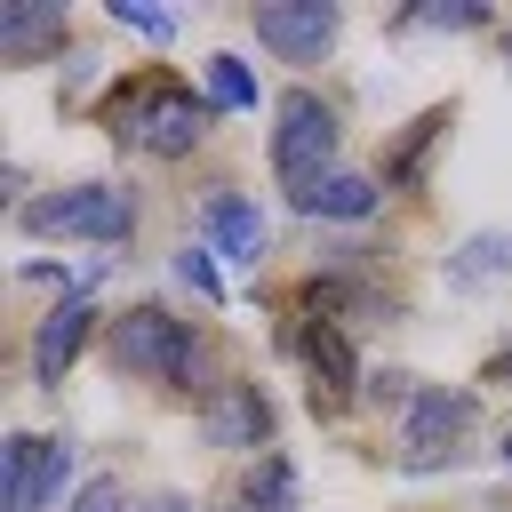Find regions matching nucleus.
Masks as SVG:
<instances>
[{"mask_svg": "<svg viewBox=\"0 0 512 512\" xmlns=\"http://www.w3.org/2000/svg\"><path fill=\"white\" fill-rule=\"evenodd\" d=\"M24 232H40V240H96V248H120V240H136V200H128V184L88 176V184H64V192L24 200Z\"/></svg>", "mask_w": 512, "mask_h": 512, "instance_id": "4", "label": "nucleus"}, {"mask_svg": "<svg viewBox=\"0 0 512 512\" xmlns=\"http://www.w3.org/2000/svg\"><path fill=\"white\" fill-rule=\"evenodd\" d=\"M440 136H448V112H416V120L400 128V144L384 152V192H416V184H424V160H432Z\"/></svg>", "mask_w": 512, "mask_h": 512, "instance_id": "14", "label": "nucleus"}, {"mask_svg": "<svg viewBox=\"0 0 512 512\" xmlns=\"http://www.w3.org/2000/svg\"><path fill=\"white\" fill-rule=\"evenodd\" d=\"M64 8L56 0H16V8H0V56L8 64H40L48 48H64Z\"/></svg>", "mask_w": 512, "mask_h": 512, "instance_id": "11", "label": "nucleus"}, {"mask_svg": "<svg viewBox=\"0 0 512 512\" xmlns=\"http://www.w3.org/2000/svg\"><path fill=\"white\" fill-rule=\"evenodd\" d=\"M64 480H72V440H48V480H40V512L64 496Z\"/></svg>", "mask_w": 512, "mask_h": 512, "instance_id": "23", "label": "nucleus"}, {"mask_svg": "<svg viewBox=\"0 0 512 512\" xmlns=\"http://www.w3.org/2000/svg\"><path fill=\"white\" fill-rule=\"evenodd\" d=\"M248 24L280 64H320L336 48V32H344L336 0H264V8H248Z\"/></svg>", "mask_w": 512, "mask_h": 512, "instance_id": "6", "label": "nucleus"}, {"mask_svg": "<svg viewBox=\"0 0 512 512\" xmlns=\"http://www.w3.org/2000/svg\"><path fill=\"white\" fill-rule=\"evenodd\" d=\"M304 216H328V224H368L376 208H384V176H360V168H336L320 192H304L296 200Z\"/></svg>", "mask_w": 512, "mask_h": 512, "instance_id": "13", "label": "nucleus"}, {"mask_svg": "<svg viewBox=\"0 0 512 512\" xmlns=\"http://www.w3.org/2000/svg\"><path fill=\"white\" fill-rule=\"evenodd\" d=\"M480 424V392L472 384H424L416 408L400 416V464L408 472H432V464H456L464 440Z\"/></svg>", "mask_w": 512, "mask_h": 512, "instance_id": "5", "label": "nucleus"}, {"mask_svg": "<svg viewBox=\"0 0 512 512\" xmlns=\"http://www.w3.org/2000/svg\"><path fill=\"white\" fill-rule=\"evenodd\" d=\"M112 368H120V376H144V384H160V392H192V376H200V336H192V320H176L168 304H128V312L112 320Z\"/></svg>", "mask_w": 512, "mask_h": 512, "instance_id": "2", "label": "nucleus"}, {"mask_svg": "<svg viewBox=\"0 0 512 512\" xmlns=\"http://www.w3.org/2000/svg\"><path fill=\"white\" fill-rule=\"evenodd\" d=\"M272 176H280L288 200H304L336 176V104L328 96L280 88V104H272Z\"/></svg>", "mask_w": 512, "mask_h": 512, "instance_id": "3", "label": "nucleus"}, {"mask_svg": "<svg viewBox=\"0 0 512 512\" xmlns=\"http://www.w3.org/2000/svg\"><path fill=\"white\" fill-rule=\"evenodd\" d=\"M360 392H368V400H376V408H400V416H408V408H416V392H424V384H416V376H408V368H376V376H368V384H360Z\"/></svg>", "mask_w": 512, "mask_h": 512, "instance_id": "19", "label": "nucleus"}, {"mask_svg": "<svg viewBox=\"0 0 512 512\" xmlns=\"http://www.w3.org/2000/svg\"><path fill=\"white\" fill-rule=\"evenodd\" d=\"M176 280H184L200 304H224V272H216V248H192V240H184V248H176Z\"/></svg>", "mask_w": 512, "mask_h": 512, "instance_id": "18", "label": "nucleus"}, {"mask_svg": "<svg viewBox=\"0 0 512 512\" xmlns=\"http://www.w3.org/2000/svg\"><path fill=\"white\" fill-rule=\"evenodd\" d=\"M240 504H248V512H296V464H288L280 448H272V456H256V464H248Z\"/></svg>", "mask_w": 512, "mask_h": 512, "instance_id": "16", "label": "nucleus"}, {"mask_svg": "<svg viewBox=\"0 0 512 512\" xmlns=\"http://www.w3.org/2000/svg\"><path fill=\"white\" fill-rule=\"evenodd\" d=\"M40 480H48V440L8 432L0 440V512H40Z\"/></svg>", "mask_w": 512, "mask_h": 512, "instance_id": "12", "label": "nucleus"}, {"mask_svg": "<svg viewBox=\"0 0 512 512\" xmlns=\"http://www.w3.org/2000/svg\"><path fill=\"white\" fill-rule=\"evenodd\" d=\"M512 272V232H472L456 256H448V288H488Z\"/></svg>", "mask_w": 512, "mask_h": 512, "instance_id": "15", "label": "nucleus"}, {"mask_svg": "<svg viewBox=\"0 0 512 512\" xmlns=\"http://www.w3.org/2000/svg\"><path fill=\"white\" fill-rule=\"evenodd\" d=\"M136 512H192V496H176V488H160V496H144Z\"/></svg>", "mask_w": 512, "mask_h": 512, "instance_id": "24", "label": "nucleus"}, {"mask_svg": "<svg viewBox=\"0 0 512 512\" xmlns=\"http://www.w3.org/2000/svg\"><path fill=\"white\" fill-rule=\"evenodd\" d=\"M504 64H512V24H504Z\"/></svg>", "mask_w": 512, "mask_h": 512, "instance_id": "26", "label": "nucleus"}, {"mask_svg": "<svg viewBox=\"0 0 512 512\" xmlns=\"http://www.w3.org/2000/svg\"><path fill=\"white\" fill-rule=\"evenodd\" d=\"M88 336H96V304H88V296H64V304L32 328V384L56 392V384L72 376V360L88 352Z\"/></svg>", "mask_w": 512, "mask_h": 512, "instance_id": "9", "label": "nucleus"}, {"mask_svg": "<svg viewBox=\"0 0 512 512\" xmlns=\"http://www.w3.org/2000/svg\"><path fill=\"white\" fill-rule=\"evenodd\" d=\"M408 24H424V32H480V24H488V8H472V0H456V8H416Z\"/></svg>", "mask_w": 512, "mask_h": 512, "instance_id": "22", "label": "nucleus"}, {"mask_svg": "<svg viewBox=\"0 0 512 512\" xmlns=\"http://www.w3.org/2000/svg\"><path fill=\"white\" fill-rule=\"evenodd\" d=\"M208 248H216V256H232V264H264V248H272L264 208H256V200H240L232 184H216V192H208Z\"/></svg>", "mask_w": 512, "mask_h": 512, "instance_id": "10", "label": "nucleus"}, {"mask_svg": "<svg viewBox=\"0 0 512 512\" xmlns=\"http://www.w3.org/2000/svg\"><path fill=\"white\" fill-rule=\"evenodd\" d=\"M488 384H512V352H504V360H488Z\"/></svg>", "mask_w": 512, "mask_h": 512, "instance_id": "25", "label": "nucleus"}, {"mask_svg": "<svg viewBox=\"0 0 512 512\" xmlns=\"http://www.w3.org/2000/svg\"><path fill=\"white\" fill-rule=\"evenodd\" d=\"M72 512H136V496H128V480H112V472H96V480H80V496H72Z\"/></svg>", "mask_w": 512, "mask_h": 512, "instance_id": "20", "label": "nucleus"}, {"mask_svg": "<svg viewBox=\"0 0 512 512\" xmlns=\"http://www.w3.org/2000/svg\"><path fill=\"white\" fill-rule=\"evenodd\" d=\"M112 24H128L144 40H176V16L168 8H144V0H112Z\"/></svg>", "mask_w": 512, "mask_h": 512, "instance_id": "21", "label": "nucleus"}, {"mask_svg": "<svg viewBox=\"0 0 512 512\" xmlns=\"http://www.w3.org/2000/svg\"><path fill=\"white\" fill-rule=\"evenodd\" d=\"M200 432H208V448H232V456H272V400H264V384L224 376V384L200 400Z\"/></svg>", "mask_w": 512, "mask_h": 512, "instance_id": "7", "label": "nucleus"}, {"mask_svg": "<svg viewBox=\"0 0 512 512\" xmlns=\"http://www.w3.org/2000/svg\"><path fill=\"white\" fill-rule=\"evenodd\" d=\"M208 120H216V104L200 88H184V80H128V88L104 96V136L136 144L152 160H184L208 136Z\"/></svg>", "mask_w": 512, "mask_h": 512, "instance_id": "1", "label": "nucleus"}, {"mask_svg": "<svg viewBox=\"0 0 512 512\" xmlns=\"http://www.w3.org/2000/svg\"><path fill=\"white\" fill-rule=\"evenodd\" d=\"M208 104H216V112H256V72H248L232 48L208 56Z\"/></svg>", "mask_w": 512, "mask_h": 512, "instance_id": "17", "label": "nucleus"}, {"mask_svg": "<svg viewBox=\"0 0 512 512\" xmlns=\"http://www.w3.org/2000/svg\"><path fill=\"white\" fill-rule=\"evenodd\" d=\"M296 352H304V376H312V408H344V400L368 384L352 336L328 328V320H304V328H296Z\"/></svg>", "mask_w": 512, "mask_h": 512, "instance_id": "8", "label": "nucleus"}]
</instances>
